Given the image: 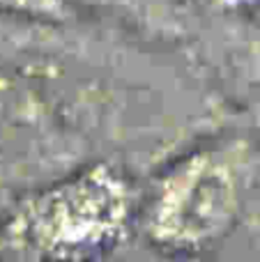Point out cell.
I'll return each instance as SVG.
<instances>
[{
    "instance_id": "obj_2",
    "label": "cell",
    "mask_w": 260,
    "mask_h": 262,
    "mask_svg": "<svg viewBox=\"0 0 260 262\" xmlns=\"http://www.w3.org/2000/svg\"><path fill=\"white\" fill-rule=\"evenodd\" d=\"M240 203L237 170L219 152H198L173 168L157 189L147 228L164 246H201L230 226Z\"/></svg>"
},
{
    "instance_id": "obj_1",
    "label": "cell",
    "mask_w": 260,
    "mask_h": 262,
    "mask_svg": "<svg viewBox=\"0 0 260 262\" xmlns=\"http://www.w3.org/2000/svg\"><path fill=\"white\" fill-rule=\"evenodd\" d=\"M127 189L106 168H90L49 189L23 212V242L46 253H74L113 242L127 219Z\"/></svg>"
}]
</instances>
